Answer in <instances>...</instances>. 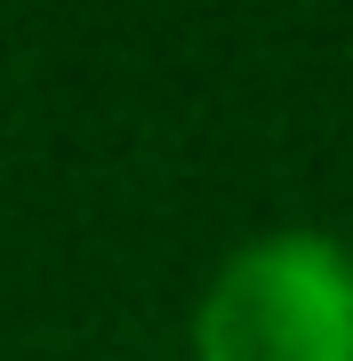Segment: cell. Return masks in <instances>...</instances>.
I'll use <instances>...</instances> for the list:
<instances>
[{
    "mask_svg": "<svg viewBox=\"0 0 353 361\" xmlns=\"http://www.w3.org/2000/svg\"><path fill=\"white\" fill-rule=\"evenodd\" d=\"M201 361H353V257L329 233H265L201 297Z\"/></svg>",
    "mask_w": 353,
    "mask_h": 361,
    "instance_id": "1",
    "label": "cell"
}]
</instances>
